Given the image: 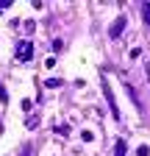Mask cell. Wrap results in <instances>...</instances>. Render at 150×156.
Returning a JSON list of instances; mask_svg holds the SVG:
<instances>
[{"mask_svg":"<svg viewBox=\"0 0 150 156\" xmlns=\"http://www.w3.org/2000/svg\"><path fill=\"white\" fill-rule=\"evenodd\" d=\"M103 92H106V101H108V106H111V114H114V120H120V109H117L114 95H111V84H108V78H103Z\"/></svg>","mask_w":150,"mask_h":156,"instance_id":"cell-1","label":"cell"},{"mask_svg":"<svg viewBox=\"0 0 150 156\" xmlns=\"http://www.w3.org/2000/svg\"><path fill=\"white\" fill-rule=\"evenodd\" d=\"M31 56H33V45L28 42V39H22V42L17 45V58H20V62H28Z\"/></svg>","mask_w":150,"mask_h":156,"instance_id":"cell-2","label":"cell"},{"mask_svg":"<svg viewBox=\"0 0 150 156\" xmlns=\"http://www.w3.org/2000/svg\"><path fill=\"white\" fill-rule=\"evenodd\" d=\"M122 31H125V14H120V17L114 20V23H111V28H108V36H111V39H117Z\"/></svg>","mask_w":150,"mask_h":156,"instance_id":"cell-3","label":"cell"},{"mask_svg":"<svg viewBox=\"0 0 150 156\" xmlns=\"http://www.w3.org/2000/svg\"><path fill=\"white\" fill-rule=\"evenodd\" d=\"M114 156H125V140H117L114 142Z\"/></svg>","mask_w":150,"mask_h":156,"instance_id":"cell-4","label":"cell"},{"mask_svg":"<svg viewBox=\"0 0 150 156\" xmlns=\"http://www.w3.org/2000/svg\"><path fill=\"white\" fill-rule=\"evenodd\" d=\"M142 20L150 25V3H145V6H142Z\"/></svg>","mask_w":150,"mask_h":156,"instance_id":"cell-5","label":"cell"},{"mask_svg":"<svg viewBox=\"0 0 150 156\" xmlns=\"http://www.w3.org/2000/svg\"><path fill=\"white\" fill-rule=\"evenodd\" d=\"M50 89H56V87H61V78H47V81H45Z\"/></svg>","mask_w":150,"mask_h":156,"instance_id":"cell-6","label":"cell"},{"mask_svg":"<svg viewBox=\"0 0 150 156\" xmlns=\"http://www.w3.org/2000/svg\"><path fill=\"white\" fill-rule=\"evenodd\" d=\"M81 140L84 142H92V140H95V134H92V131H81Z\"/></svg>","mask_w":150,"mask_h":156,"instance_id":"cell-7","label":"cell"},{"mask_svg":"<svg viewBox=\"0 0 150 156\" xmlns=\"http://www.w3.org/2000/svg\"><path fill=\"white\" fill-rule=\"evenodd\" d=\"M45 67H47V70H53V67H56V56H50V58H47V62H45Z\"/></svg>","mask_w":150,"mask_h":156,"instance_id":"cell-8","label":"cell"},{"mask_svg":"<svg viewBox=\"0 0 150 156\" xmlns=\"http://www.w3.org/2000/svg\"><path fill=\"white\" fill-rule=\"evenodd\" d=\"M33 109V101H22V112H31Z\"/></svg>","mask_w":150,"mask_h":156,"instance_id":"cell-9","label":"cell"},{"mask_svg":"<svg viewBox=\"0 0 150 156\" xmlns=\"http://www.w3.org/2000/svg\"><path fill=\"white\" fill-rule=\"evenodd\" d=\"M147 153H150V148H147V145H142V148L136 151V156H147Z\"/></svg>","mask_w":150,"mask_h":156,"instance_id":"cell-10","label":"cell"},{"mask_svg":"<svg viewBox=\"0 0 150 156\" xmlns=\"http://www.w3.org/2000/svg\"><path fill=\"white\" fill-rule=\"evenodd\" d=\"M0 101H3V103L9 101V95H6V89H3V84H0Z\"/></svg>","mask_w":150,"mask_h":156,"instance_id":"cell-11","label":"cell"},{"mask_svg":"<svg viewBox=\"0 0 150 156\" xmlns=\"http://www.w3.org/2000/svg\"><path fill=\"white\" fill-rule=\"evenodd\" d=\"M22 156H33V148H31V145H25V148H22Z\"/></svg>","mask_w":150,"mask_h":156,"instance_id":"cell-12","label":"cell"},{"mask_svg":"<svg viewBox=\"0 0 150 156\" xmlns=\"http://www.w3.org/2000/svg\"><path fill=\"white\" fill-rule=\"evenodd\" d=\"M11 6V0H0V11H3V9H9Z\"/></svg>","mask_w":150,"mask_h":156,"instance_id":"cell-13","label":"cell"},{"mask_svg":"<svg viewBox=\"0 0 150 156\" xmlns=\"http://www.w3.org/2000/svg\"><path fill=\"white\" fill-rule=\"evenodd\" d=\"M147 78H150V64H147Z\"/></svg>","mask_w":150,"mask_h":156,"instance_id":"cell-14","label":"cell"}]
</instances>
